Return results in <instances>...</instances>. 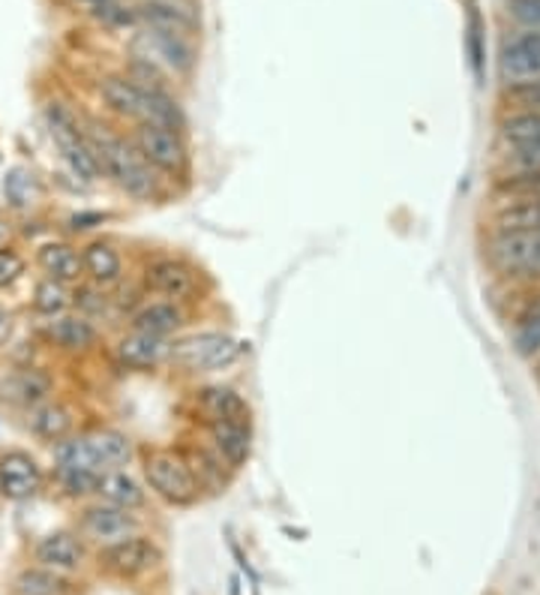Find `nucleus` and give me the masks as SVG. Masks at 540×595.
<instances>
[{
	"mask_svg": "<svg viewBox=\"0 0 540 595\" xmlns=\"http://www.w3.org/2000/svg\"><path fill=\"white\" fill-rule=\"evenodd\" d=\"M85 136L97 157V166L105 178H112L126 195L133 199H154L157 195V172L142 160V154L135 150L133 142L114 136L109 126L100 121L85 124Z\"/></svg>",
	"mask_w": 540,
	"mask_h": 595,
	"instance_id": "obj_1",
	"label": "nucleus"
},
{
	"mask_svg": "<svg viewBox=\"0 0 540 595\" xmlns=\"http://www.w3.org/2000/svg\"><path fill=\"white\" fill-rule=\"evenodd\" d=\"M249 344L223 332H202L180 337L169 349V364L183 373H223L244 358Z\"/></svg>",
	"mask_w": 540,
	"mask_h": 595,
	"instance_id": "obj_2",
	"label": "nucleus"
},
{
	"mask_svg": "<svg viewBox=\"0 0 540 595\" xmlns=\"http://www.w3.org/2000/svg\"><path fill=\"white\" fill-rule=\"evenodd\" d=\"M142 475L147 491L157 493L169 505H192L204 491L187 458L169 448H147L142 454Z\"/></svg>",
	"mask_w": 540,
	"mask_h": 595,
	"instance_id": "obj_3",
	"label": "nucleus"
},
{
	"mask_svg": "<svg viewBox=\"0 0 540 595\" xmlns=\"http://www.w3.org/2000/svg\"><path fill=\"white\" fill-rule=\"evenodd\" d=\"M45 126H48V136L55 142L60 160L67 162V169L81 181H97L100 178V166H97V157L88 145V136H85V124H79V117L69 112L67 105L52 103L45 105Z\"/></svg>",
	"mask_w": 540,
	"mask_h": 595,
	"instance_id": "obj_4",
	"label": "nucleus"
},
{
	"mask_svg": "<svg viewBox=\"0 0 540 595\" xmlns=\"http://www.w3.org/2000/svg\"><path fill=\"white\" fill-rule=\"evenodd\" d=\"M133 145L154 172L169 178H183L190 172V148L183 133L159 124H135Z\"/></svg>",
	"mask_w": 540,
	"mask_h": 595,
	"instance_id": "obj_5",
	"label": "nucleus"
},
{
	"mask_svg": "<svg viewBox=\"0 0 540 595\" xmlns=\"http://www.w3.org/2000/svg\"><path fill=\"white\" fill-rule=\"evenodd\" d=\"M490 259L502 274L540 277V229L498 232L490 240Z\"/></svg>",
	"mask_w": 540,
	"mask_h": 595,
	"instance_id": "obj_6",
	"label": "nucleus"
},
{
	"mask_svg": "<svg viewBox=\"0 0 540 595\" xmlns=\"http://www.w3.org/2000/svg\"><path fill=\"white\" fill-rule=\"evenodd\" d=\"M145 289L162 301L187 304L199 298V274L175 256H162L145 268Z\"/></svg>",
	"mask_w": 540,
	"mask_h": 595,
	"instance_id": "obj_7",
	"label": "nucleus"
},
{
	"mask_svg": "<svg viewBox=\"0 0 540 595\" xmlns=\"http://www.w3.org/2000/svg\"><path fill=\"white\" fill-rule=\"evenodd\" d=\"M79 527L81 536L97 541L102 548H109V545H117V541H124V538L138 532V517L130 508H121V505L97 503L81 512Z\"/></svg>",
	"mask_w": 540,
	"mask_h": 595,
	"instance_id": "obj_8",
	"label": "nucleus"
},
{
	"mask_svg": "<svg viewBox=\"0 0 540 595\" xmlns=\"http://www.w3.org/2000/svg\"><path fill=\"white\" fill-rule=\"evenodd\" d=\"M135 58H147L171 72H190L195 67V48L187 36L162 34V31H142L133 40Z\"/></svg>",
	"mask_w": 540,
	"mask_h": 595,
	"instance_id": "obj_9",
	"label": "nucleus"
},
{
	"mask_svg": "<svg viewBox=\"0 0 540 595\" xmlns=\"http://www.w3.org/2000/svg\"><path fill=\"white\" fill-rule=\"evenodd\" d=\"M159 562H162V550L157 541L138 536V532L102 550V565L117 577H138V574L157 569Z\"/></svg>",
	"mask_w": 540,
	"mask_h": 595,
	"instance_id": "obj_10",
	"label": "nucleus"
},
{
	"mask_svg": "<svg viewBox=\"0 0 540 595\" xmlns=\"http://www.w3.org/2000/svg\"><path fill=\"white\" fill-rule=\"evenodd\" d=\"M43 467L36 463L34 454L19 448L0 454V493L7 499H15V503L31 499L43 491Z\"/></svg>",
	"mask_w": 540,
	"mask_h": 595,
	"instance_id": "obj_11",
	"label": "nucleus"
},
{
	"mask_svg": "<svg viewBox=\"0 0 540 595\" xmlns=\"http://www.w3.org/2000/svg\"><path fill=\"white\" fill-rule=\"evenodd\" d=\"M498 72L507 85L540 79V31H522L502 43Z\"/></svg>",
	"mask_w": 540,
	"mask_h": 595,
	"instance_id": "obj_12",
	"label": "nucleus"
},
{
	"mask_svg": "<svg viewBox=\"0 0 540 595\" xmlns=\"http://www.w3.org/2000/svg\"><path fill=\"white\" fill-rule=\"evenodd\" d=\"M97 93H100L105 109L114 112V115L126 117V121H133V124H145L147 121V109H150L147 88H142V85L130 79V76H117V72L102 76L100 85H97Z\"/></svg>",
	"mask_w": 540,
	"mask_h": 595,
	"instance_id": "obj_13",
	"label": "nucleus"
},
{
	"mask_svg": "<svg viewBox=\"0 0 540 595\" xmlns=\"http://www.w3.org/2000/svg\"><path fill=\"white\" fill-rule=\"evenodd\" d=\"M52 391H55V379L40 367H22L0 379V401L27 413L40 403L52 401Z\"/></svg>",
	"mask_w": 540,
	"mask_h": 595,
	"instance_id": "obj_14",
	"label": "nucleus"
},
{
	"mask_svg": "<svg viewBox=\"0 0 540 595\" xmlns=\"http://www.w3.org/2000/svg\"><path fill=\"white\" fill-rule=\"evenodd\" d=\"M138 12V24L147 31H162V34H178L190 40L199 34V15L183 3V0H145L135 7Z\"/></svg>",
	"mask_w": 540,
	"mask_h": 595,
	"instance_id": "obj_15",
	"label": "nucleus"
},
{
	"mask_svg": "<svg viewBox=\"0 0 540 595\" xmlns=\"http://www.w3.org/2000/svg\"><path fill=\"white\" fill-rule=\"evenodd\" d=\"M195 409L204 418V424H249L247 397L228 385H204L195 391Z\"/></svg>",
	"mask_w": 540,
	"mask_h": 595,
	"instance_id": "obj_16",
	"label": "nucleus"
},
{
	"mask_svg": "<svg viewBox=\"0 0 540 595\" xmlns=\"http://www.w3.org/2000/svg\"><path fill=\"white\" fill-rule=\"evenodd\" d=\"M169 340L162 337H150V334L130 332L126 337L117 340L114 352H117V361L130 370H157L159 364L169 361Z\"/></svg>",
	"mask_w": 540,
	"mask_h": 595,
	"instance_id": "obj_17",
	"label": "nucleus"
},
{
	"mask_svg": "<svg viewBox=\"0 0 540 595\" xmlns=\"http://www.w3.org/2000/svg\"><path fill=\"white\" fill-rule=\"evenodd\" d=\"M34 557L43 569L69 574L85 562V541L72 532H48L45 538H40Z\"/></svg>",
	"mask_w": 540,
	"mask_h": 595,
	"instance_id": "obj_18",
	"label": "nucleus"
},
{
	"mask_svg": "<svg viewBox=\"0 0 540 595\" xmlns=\"http://www.w3.org/2000/svg\"><path fill=\"white\" fill-rule=\"evenodd\" d=\"M207 436H211V448L228 470L247 467L249 454H252L249 424H207Z\"/></svg>",
	"mask_w": 540,
	"mask_h": 595,
	"instance_id": "obj_19",
	"label": "nucleus"
},
{
	"mask_svg": "<svg viewBox=\"0 0 540 595\" xmlns=\"http://www.w3.org/2000/svg\"><path fill=\"white\" fill-rule=\"evenodd\" d=\"M81 265H85V277L93 287H114L124 277V259L114 250L109 240H90L81 247Z\"/></svg>",
	"mask_w": 540,
	"mask_h": 595,
	"instance_id": "obj_20",
	"label": "nucleus"
},
{
	"mask_svg": "<svg viewBox=\"0 0 540 595\" xmlns=\"http://www.w3.org/2000/svg\"><path fill=\"white\" fill-rule=\"evenodd\" d=\"M48 337L60 352H69V356H85L100 344V332L88 316H67V313L48 325Z\"/></svg>",
	"mask_w": 540,
	"mask_h": 595,
	"instance_id": "obj_21",
	"label": "nucleus"
},
{
	"mask_svg": "<svg viewBox=\"0 0 540 595\" xmlns=\"http://www.w3.org/2000/svg\"><path fill=\"white\" fill-rule=\"evenodd\" d=\"M180 325H183V310L175 301H147V304L135 310L133 319H130L133 332L162 337V340H169Z\"/></svg>",
	"mask_w": 540,
	"mask_h": 595,
	"instance_id": "obj_22",
	"label": "nucleus"
},
{
	"mask_svg": "<svg viewBox=\"0 0 540 595\" xmlns=\"http://www.w3.org/2000/svg\"><path fill=\"white\" fill-rule=\"evenodd\" d=\"M36 265L43 268L45 277H55L60 283H76L85 277L81 250H76L67 240H48L36 250Z\"/></svg>",
	"mask_w": 540,
	"mask_h": 595,
	"instance_id": "obj_23",
	"label": "nucleus"
},
{
	"mask_svg": "<svg viewBox=\"0 0 540 595\" xmlns=\"http://www.w3.org/2000/svg\"><path fill=\"white\" fill-rule=\"evenodd\" d=\"M27 427L36 439H45V442H60L72 436V427H76V418H72V409L57 401H45L40 406H34L27 413Z\"/></svg>",
	"mask_w": 540,
	"mask_h": 595,
	"instance_id": "obj_24",
	"label": "nucleus"
},
{
	"mask_svg": "<svg viewBox=\"0 0 540 595\" xmlns=\"http://www.w3.org/2000/svg\"><path fill=\"white\" fill-rule=\"evenodd\" d=\"M88 439L90 446L97 448L105 470H121L135 454L133 439L124 430H117V427H97V430H90Z\"/></svg>",
	"mask_w": 540,
	"mask_h": 595,
	"instance_id": "obj_25",
	"label": "nucleus"
},
{
	"mask_svg": "<svg viewBox=\"0 0 540 595\" xmlns=\"http://www.w3.org/2000/svg\"><path fill=\"white\" fill-rule=\"evenodd\" d=\"M55 470H90V472H109L102 467L97 448L90 446L88 434L67 436L55 442Z\"/></svg>",
	"mask_w": 540,
	"mask_h": 595,
	"instance_id": "obj_26",
	"label": "nucleus"
},
{
	"mask_svg": "<svg viewBox=\"0 0 540 595\" xmlns=\"http://www.w3.org/2000/svg\"><path fill=\"white\" fill-rule=\"evenodd\" d=\"M100 496L105 503L121 505V508H142L147 499L145 487H142V481L133 479L126 470H109L102 475L100 481Z\"/></svg>",
	"mask_w": 540,
	"mask_h": 595,
	"instance_id": "obj_27",
	"label": "nucleus"
},
{
	"mask_svg": "<svg viewBox=\"0 0 540 595\" xmlns=\"http://www.w3.org/2000/svg\"><path fill=\"white\" fill-rule=\"evenodd\" d=\"M10 595H72V586L60 572L36 565V569H24L15 574Z\"/></svg>",
	"mask_w": 540,
	"mask_h": 595,
	"instance_id": "obj_28",
	"label": "nucleus"
},
{
	"mask_svg": "<svg viewBox=\"0 0 540 595\" xmlns=\"http://www.w3.org/2000/svg\"><path fill=\"white\" fill-rule=\"evenodd\" d=\"M40 195H43V187L31 169L12 166L10 172L3 175V199L12 211H31L40 202Z\"/></svg>",
	"mask_w": 540,
	"mask_h": 595,
	"instance_id": "obj_29",
	"label": "nucleus"
},
{
	"mask_svg": "<svg viewBox=\"0 0 540 595\" xmlns=\"http://www.w3.org/2000/svg\"><path fill=\"white\" fill-rule=\"evenodd\" d=\"M72 289L69 283H60L55 277H45L34 287V310L40 316H48V319H57V316H64L69 307H72Z\"/></svg>",
	"mask_w": 540,
	"mask_h": 595,
	"instance_id": "obj_30",
	"label": "nucleus"
},
{
	"mask_svg": "<svg viewBox=\"0 0 540 595\" xmlns=\"http://www.w3.org/2000/svg\"><path fill=\"white\" fill-rule=\"evenodd\" d=\"M495 195L502 202H540V169L535 172H510L498 178Z\"/></svg>",
	"mask_w": 540,
	"mask_h": 595,
	"instance_id": "obj_31",
	"label": "nucleus"
},
{
	"mask_svg": "<svg viewBox=\"0 0 540 595\" xmlns=\"http://www.w3.org/2000/svg\"><path fill=\"white\" fill-rule=\"evenodd\" d=\"M498 232H535L540 229V202H505L495 214Z\"/></svg>",
	"mask_w": 540,
	"mask_h": 595,
	"instance_id": "obj_32",
	"label": "nucleus"
},
{
	"mask_svg": "<svg viewBox=\"0 0 540 595\" xmlns=\"http://www.w3.org/2000/svg\"><path fill=\"white\" fill-rule=\"evenodd\" d=\"M498 133L505 138L507 148L535 142V138H540V112H510L507 117H502Z\"/></svg>",
	"mask_w": 540,
	"mask_h": 595,
	"instance_id": "obj_33",
	"label": "nucleus"
},
{
	"mask_svg": "<svg viewBox=\"0 0 540 595\" xmlns=\"http://www.w3.org/2000/svg\"><path fill=\"white\" fill-rule=\"evenodd\" d=\"M514 349H517V356L522 358L540 356V304L529 307L517 319V328H514Z\"/></svg>",
	"mask_w": 540,
	"mask_h": 595,
	"instance_id": "obj_34",
	"label": "nucleus"
},
{
	"mask_svg": "<svg viewBox=\"0 0 540 595\" xmlns=\"http://www.w3.org/2000/svg\"><path fill=\"white\" fill-rule=\"evenodd\" d=\"M57 484L60 491L72 496V499H85V496H93L100 493V481L105 472H90V470H55Z\"/></svg>",
	"mask_w": 540,
	"mask_h": 595,
	"instance_id": "obj_35",
	"label": "nucleus"
},
{
	"mask_svg": "<svg viewBox=\"0 0 540 595\" xmlns=\"http://www.w3.org/2000/svg\"><path fill=\"white\" fill-rule=\"evenodd\" d=\"M505 100L517 105V112H540V79L507 85Z\"/></svg>",
	"mask_w": 540,
	"mask_h": 595,
	"instance_id": "obj_36",
	"label": "nucleus"
},
{
	"mask_svg": "<svg viewBox=\"0 0 540 595\" xmlns=\"http://www.w3.org/2000/svg\"><path fill=\"white\" fill-rule=\"evenodd\" d=\"M93 19L105 24V27L117 31V27H135V24H138V12H135V7H124V3L117 0L112 7H102V10L93 12Z\"/></svg>",
	"mask_w": 540,
	"mask_h": 595,
	"instance_id": "obj_37",
	"label": "nucleus"
},
{
	"mask_svg": "<svg viewBox=\"0 0 540 595\" xmlns=\"http://www.w3.org/2000/svg\"><path fill=\"white\" fill-rule=\"evenodd\" d=\"M507 162L514 166V172H535V169H540V138L507 148Z\"/></svg>",
	"mask_w": 540,
	"mask_h": 595,
	"instance_id": "obj_38",
	"label": "nucleus"
},
{
	"mask_svg": "<svg viewBox=\"0 0 540 595\" xmlns=\"http://www.w3.org/2000/svg\"><path fill=\"white\" fill-rule=\"evenodd\" d=\"M505 10L526 31H540V0H505Z\"/></svg>",
	"mask_w": 540,
	"mask_h": 595,
	"instance_id": "obj_39",
	"label": "nucleus"
},
{
	"mask_svg": "<svg viewBox=\"0 0 540 595\" xmlns=\"http://www.w3.org/2000/svg\"><path fill=\"white\" fill-rule=\"evenodd\" d=\"M24 271H27V262H24L22 252L3 247V250H0V289L19 283L24 277Z\"/></svg>",
	"mask_w": 540,
	"mask_h": 595,
	"instance_id": "obj_40",
	"label": "nucleus"
},
{
	"mask_svg": "<svg viewBox=\"0 0 540 595\" xmlns=\"http://www.w3.org/2000/svg\"><path fill=\"white\" fill-rule=\"evenodd\" d=\"M100 220H102L100 214H76L69 223H72V229L79 232V229H93L90 223H100Z\"/></svg>",
	"mask_w": 540,
	"mask_h": 595,
	"instance_id": "obj_41",
	"label": "nucleus"
},
{
	"mask_svg": "<svg viewBox=\"0 0 540 595\" xmlns=\"http://www.w3.org/2000/svg\"><path fill=\"white\" fill-rule=\"evenodd\" d=\"M10 337H12V316L7 310H0V346H7Z\"/></svg>",
	"mask_w": 540,
	"mask_h": 595,
	"instance_id": "obj_42",
	"label": "nucleus"
},
{
	"mask_svg": "<svg viewBox=\"0 0 540 595\" xmlns=\"http://www.w3.org/2000/svg\"><path fill=\"white\" fill-rule=\"evenodd\" d=\"M76 7H81V10H88L90 15L97 10H102V7H112V3H117V0H72Z\"/></svg>",
	"mask_w": 540,
	"mask_h": 595,
	"instance_id": "obj_43",
	"label": "nucleus"
},
{
	"mask_svg": "<svg viewBox=\"0 0 540 595\" xmlns=\"http://www.w3.org/2000/svg\"><path fill=\"white\" fill-rule=\"evenodd\" d=\"M7 238H10V229H7V223L0 220V250L7 247Z\"/></svg>",
	"mask_w": 540,
	"mask_h": 595,
	"instance_id": "obj_44",
	"label": "nucleus"
}]
</instances>
